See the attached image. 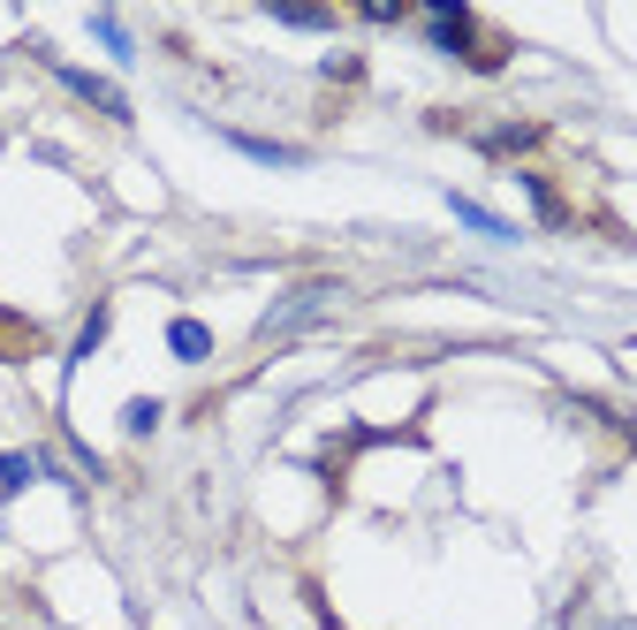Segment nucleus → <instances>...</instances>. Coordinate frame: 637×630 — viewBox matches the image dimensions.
Instances as JSON below:
<instances>
[{
  "mask_svg": "<svg viewBox=\"0 0 637 630\" xmlns=\"http://www.w3.org/2000/svg\"><path fill=\"white\" fill-rule=\"evenodd\" d=\"M31 487V456H0V501Z\"/></svg>",
  "mask_w": 637,
  "mask_h": 630,
  "instance_id": "11",
  "label": "nucleus"
},
{
  "mask_svg": "<svg viewBox=\"0 0 637 630\" xmlns=\"http://www.w3.org/2000/svg\"><path fill=\"white\" fill-rule=\"evenodd\" d=\"M471 144H478L486 160H523V152L547 144V122H501V130H478Z\"/></svg>",
  "mask_w": 637,
  "mask_h": 630,
  "instance_id": "2",
  "label": "nucleus"
},
{
  "mask_svg": "<svg viewBox=\"0 0 637 630\" xmlns=\"http://www.w3.org/2000/svg\"><path fill=\"white\" fill-rule=\"evenodd\" d=\"M54 76H62L68 91H76V99H91V107H99L107 122H129V99L115 91V84H107V76H91V69H68V62H54Z\"/></svg>",
  "mask_w": 637,
  "mask_h": 630,
  "instance_id": "3",
  "label": "nucleus"
},
{
  "mask_svg": "<svg viewBox=\"0 0 637 630\" xmlns=\"http://www.w3.org/2000/svg\"><path fill=\"white\" fill-rule=\"evenodd\" d=\"M168 350L197 365V357H213V327H197V319H168Z\"/></svg>",
  "mask_w": 637,
  "mask_h": 630,
  "instance_id": "5",
  "label": "nucleus"
},
{
  "mask_svg": "<svg viewBox=\"0 0 637 630\" xmlns=\"http://www.w3.org/2000/svg\"><path fill=\"white\" fill-rule=\"evenodd\" d=\"M447 206H455V220H463V228H478V236H494V243H516V228L501 220V213H486L478 198H447Z\"/></svg>",
  "mask_w": 637,
  "mask_h": 630,
  "instance_id": "6",
  "label": "nucleus"
},
{
  "mask_svg": "<svg viewBox=\"0 0 637 630\" xmlns=\"http://www.w3.org/2000/svg\"><path fill=\"white\" fill-rule=\"evenodd\" d=\"M122 425H129V433H152V425H160V403H152V395H137V403L122 411Z\"/></svg>",
  "mask_w": 637,
  "mask_h": 630,
  "instance_id": "12",
  "label": "nucleus"
},
{
  "mask_svg": "<svg viewBox=\"0 0 637 630\" xmlns=\"http://www.w3.org/2000/svg\"><path fill=\"white\" fill-rule=\"evenodd\" d=\"M107 319H115L107 304H91V312H84V335H76V350H68V357H76V365H84V357H91V350H99V343H107Z\"/></svg>",
  "mask_w": 637,
  "mask_h": 630,
  "instance_id": "9",
  "label": "nucleus"
},
{
  "mask_svg": "<svg viewBox=\"0 0 637 630\" xmlns=\"http://www.w3.org/2000/svg\"><path fill=\"white\" fill-rule=\"evenodd\" d=\"M425 39L441 46V54H455L463 69H478V76H494L501 62L516 54V39L509 31H494V23H478L463 0H433V15H425Z\"/></svg>",
  "mask_w": 637,
  "mask_h": 630,
  "instance_id": "1",
  "label": "nucleus"
},
{
  "mask_svg": "<svg viewBox=\"0 0 637 630\" xmlns=\"http://www.w3.org/2000/svg\"><path fill=\"white\" fill-rule=\"evenodd\" d=\"M228 144H236V152H251V160H266V167H296V152H289V144H266V138H244V130H228Z\"/></svg>",
  "mask_w": 637,
  "mask_h": 630,
  "instance_id": "8",
  "label": "nucleus"
},
{
  "mask_svg": "<svg viewBox=\"0 0 637 630\" xmlns=\"http://www.w3.org/2000/svg\"><path fill=\"white\" fill-rule=\"evenodd\" d=\"M91 39H99V46H107L115 62H129V31L115 23V15H91Z\"/></svg>",
  "mask_w": 637,
  "mask_h": 630,
  "instance_id": "10",
  "label": "nucleus"
},
{
  "mask_svg": "<svg viewBox=\"0 0 637 630\" xmlns=\"http://www.w3.org/2000/svg\"><path fill=\"white\" fill-rule=\"evenodd\" d=\"M318 304H334V281H312V289H296V296H281L273 312H266V335H281V327H304Z\"/></svg>",
  "mask_w": 637,
  "mask_h": 630,
  "instance_id": "4",
  "label": "nucleus"
},
{
  "mask_svg": "<svg viewBox=\"0 0 637 630\" xmlns=\"http://www.w3.org/2000/svg\"><path fill=\"white\" fill-rule=\"evenodd\" d=\"M326 84H365V62H357V54H334V62H326Z\"/></svg>",
  "mask_w": 637,
  "mask_h": 630,
  "instance_id": "13",
  "label": "nucleus"
},
{
  "mask_svg": "<svg viewBox=\"0 0 637 630\" xmlns=\"http://www.w3.org/2000/svg\"><path fill=\"white\" fill-rule=\"evenodd\" d=\"M523 198H531V213H539L547 228H570V206H562V191H554V183H539V175H523Z\"/></svg>",
  "mask_w": 637,
  "mask_h": 630,
  "instance_id": "7",
  "label": "nucleus"
}]
</instances>
